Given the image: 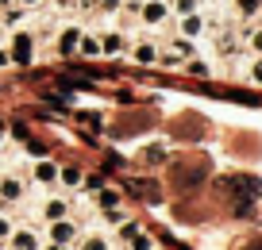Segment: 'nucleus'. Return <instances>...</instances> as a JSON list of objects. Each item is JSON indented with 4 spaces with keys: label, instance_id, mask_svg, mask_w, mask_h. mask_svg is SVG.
Here are the masks:
<instances>
[{
    "label": "nucleus",
    "instance_id": "obj_2",
    "mask_svg": "<svg viewBox=\"0 0 262 250\" xmlns=\"http://www.w3.org/2000/svg\"><path fill=\"white\" fill-rule=\"evenodd\" d=\"M247 250H262V242H251V246H247Z\"/></svg>",
    "mask_w": 262,
    "mask_h": 250
},
{
    "label": "nucleus",
    "instance_id": "obj_1",
    "mask_svg": "<svg viewBox=\"0 0 262 250\" xmlns=\"http://www.w3.org/2000/svg\"><path fill=\"white\" fill-rule=\"evenodd\" d=\"M205 173H208V166H193V170H178L173 185H178V189H193L196 181H205Z\"/></svg>",
    "mask_w": 262,
    "mask_h": 250
}]
</instances>
